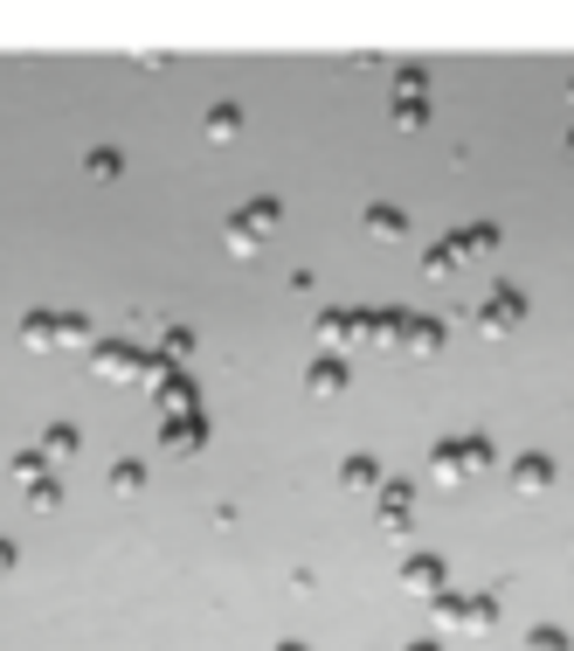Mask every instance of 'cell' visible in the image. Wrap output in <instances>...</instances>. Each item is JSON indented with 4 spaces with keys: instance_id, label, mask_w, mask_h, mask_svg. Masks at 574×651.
I'll return each instance as SVG.
<instances>
[{
    "instance_id": "6",
    "label": "cell",
    "mask_w": 574,
    "mask_h": 651,
    "mask_svg": "<svg viewBox=\"0 0 574 651\" xmlns=\"http://www.w3.org/2000/svg\"><path fill=\"white\" fill-rule=\"evenodd\" d=\"M408 651H436V644H408Z\"/></svg>"
},
{
    "instance_id": "1",
    "label": "cell",
    "mask_w": 574,
    "mask_h": 651,
    "mask_svg": "<svg viewBox=\"0 0 574 651\" xmlns=\"http://www.w3.org/2000/svg\"><path fill=\"white\" fill-rule=\"evenodd\" d=\"M546 479H554V464H546V458H519V492H540Z\"/></svg>"
},
{
    "instance_id": "2",
    "label": "cell",
    "mask_w": 574,
    "mask_h": 651,
    "mask_svg": "<svg viewBox=\"0 0 574 651\" xmlns=\"http://www.w3.org/2000/svg\"><path fill=\"white\" fill-rule=\"evenodd\" d=\"M436 582H443V568H436V561H408V589L436 596Z\"/></svg>"
},
{
    "instance_id": "4",
    "label": "cell",
    "mask_w": 574,
    "mask_h": 651,
    "mask_svg": "<svg viewBox=\"0 0 574 651\" xmlns=\"http://www.w3.org/2000/svg\"><path fill=\"white\" fill-rule=\"evenodd\" d=\"M527 651H567V638H561V631H533Z\"/></svg>"
},
{
    "instance_id": "3",
    "label": "cell",
    "mask_w": 574,
    "mask_h": 651,
    "mask_svg": "<svg viewBox=\"0 0 574 651\" xmlns=\"http://www.w3.org/2000/svg\"><path fill=\"white\" fill-rule=\"evenodd\" d=\"M311 396H339V360H319V368H311Z\"/></svg>"
},
{
    "instance_id": "5",
    "label": "cell",
    "mask_w": 574,
    "mask_h": 651,
    "mask_svg": "<svg viewBox=\"0 0 574 651\" xmlns=\"http://www.w3.org/2000/svg\"><path fill=\"white\" fill-rule=\"evenodd\" d=\"M368 229H381V237H402V216H387V208H374Z\"/></svg>"
}]
</instances>
